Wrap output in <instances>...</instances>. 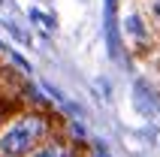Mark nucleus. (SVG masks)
<instances>
[{
	"label": "nucleus",
	"instance_id": "7ed1b4c3",
	"mask_svg": "<svg viewBox=\"0 0 160 157\" xmlns=\"http://www.w3.org/2000/svg\"><path fill=\"white\" fill-rule=\"evenodd\" d=\"M151 12H154V18L160 21V0H154V3H151Z\"/></svg>",
	"mask_w": 160,
	"mask_h": 157
},
{
	"label": "nucleus",
	"instance_id": "f03ea898",
	"mask_svg": "<svg viewBox=\"0 0 160 157\" xmlns=\"http://www.w3.org/2000/svg\"><path fill=\"white\" fill-rule=\"evenodd\" d=\"M27 157H79V154H76L72 145H67L63 139H54L52 136V139H45L42 145H36Z\"/></svg>",
	"mask_w": 160,
	"mask_h": 157
},
{
	"label": "nucleus",
	"instance_id": "f257e3e1",
	"mask_svg": "<svg viewBox=\"0 0 160 157\" xmlns=\"http://www.w3.org/2000/svg\"><path fill=\"white\" fill-rule=\"evenodd\" d=\"M45 139H52V121L42 112H18L0 127V157H27Z\"/></svg>",
	"mask_w": 160,
	"mask_h": 157
}]
</instances>
